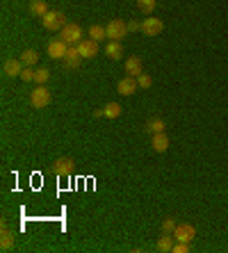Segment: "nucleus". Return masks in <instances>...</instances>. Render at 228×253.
<instances>
[{
  "instance_id": "nucleus-1",
  "label": "nucleus",
  "mask_w": 228,
  "mask_h": 253,
  "mask_svg": "<svg viewBox=\"0 0 228 253\" xmlns=\"http://www.w3.org/2000/svg\"><path fill=\"white\" fill-rule=\"evenodd\" d=\"M51 100H52V93L46 85H37L32 89V93H30V103H32V107H37V110L48 107L51 105Z\"/></svg>"
},
{
  "instance_id": "nucleus-2",
  "label": "nucleus",
  "mask_w": 228,
  "mask_h": 253,
  "mask_svg": "<svg viewBox=\"0 0 228 253\" xmlns=\"http://www.w3.org/2000/svg\"><path fill=\"white\" fill-rule=\"evenodd\" d=\"M41 23H44V27L48 30V32H57V30H62L69 21H66L64 12H55V9H51V12L41 19Z\"/></svg>"
},
{
  "instance_id": "nucleus-3",
  "label": "nucleus",
  "mask_w": 228,
  "mask_h": 253,
  "mask_svg": "<svg viewBox=\"0 0 228 253\" xmlns=\"http://www.w3.org/2000/svg\"><path fill=\"white\" fill-rule=\"evenodd\" d=\"M59 34H62V39H64L69 46H78L80 41L85 39V37H82V27H80L78 23H66V25L59 30Z\"/></svg>"
},
{
  "instance_id": "nucleus-4",
  "label": "nucleus",
  "mask_w": 228,
  "mask_h": 253,
  "mask_svg": "<svg viewBox=\"0 0 228 253\" xmlns=\"http://www.w3.org/2000/svg\"><path fill=\"white\" fill-rule=\"evenodd\" d=\"M105 30H107V39L110 41H121L126 34L130 32V30H128V23H124L121 19H112L110 23L105 25Z\"/></svg>"
},
{
  "instance_id": "nucleus-5",
  "label": "nucleus",
  "mask_w": 228,
  "mask_h": 253,
  "mask_svg": "<svg viewBox=\"0 0 228 253\" xmlns=\"http://www.w3.org/2000/svg\"><path fill=\"white\" fill-rule=\"evenodd\" d=\"M51 169L59 178H69L73 173V169H76V162H73V158H57V160L51 164Z\"/></svg>"
},
{
  "instance_id": "nucleus-6",
  "label": "nucleus",
  "mask_w": 228,
  "mask_h": 253,
  "mask_svg": "<svg viewBox=\"0 0 228 253\" xmlns=\"http://www.w3.org/2000/svg\"><path fill=\"white\" fill-rule=\"evenodd\" d=\"M46 53H48L51 60H64L66 53H69V44L64 39H55L46 46Z\"/></svg>"
},
{
  "instance_id": "nucleus-7",
  "label": "nucleus",
  "mask_w": 228,
  "mask_h": 253,
  "mask_svg": "<svg viewBox=\"0 0 228 253\" xmlns=\"http://www.w3.org/2000/svg\"><path fill=\"white\" fill-rule=\"evenodd\" d=\"M196 237V228L187 221H182V224H176L174 228V240L176 242H192Z\"/></svg>"
},
{
  "instance_id": "nucleus-8",
  "label": "nucleus",
  "mask_w": 228,
  "mask_h": 253,
  "mask_svg": "<svg viewBox=\"0 0 228 253\" xmlns=\"http://www.w3.org/2000/svg\"><path fill=\"white\" fill-rule=\"evenodd\" d=\"M162 30H164V23L160 19H144L142 21V32L146 34V37H160L162 34Z\"/></svg>"
},
{
  "instance_id": "nucleus-9",
  "label": "nucleus",
  "mask_w": 228,
  "mask_h": 253,
  "mask_svg": "<svg viewBox=\"0 0 228 253\" xmlns=\"http://www.w3.org/2000/svg\"><path fill=\"white\" fill-rule=\"evenodd\" d=\"M80 62H82V55H80L78 46H69V53H66V57L62 60L64 69L66 71H76V69L80 67Z\"/></svg>"
},
{
  "instance_id": "nucleus-10",
  "label": "nucleus",
  "mask_w": 228,
  "mask_h": 253,
  "mask_svg": "<svg viewBox=\"0 0 228 253\" xmlns=\"http://www.w3.org/2000/svg\"><path fill=\"white\" fill-rule=\"evenodd\" d=\"M23 62L21 60H14V57H9V60L2 62V73L9 75V78H21V73H23Z\"/></svg>"
},
{
  "instance_id": "nucleus-11",
  "label": "nucleus",
  "mask_w": 228,
  "mask_h": 253,
  "mask_svg": "<svg viewBox=\"0 0 228 253\" xmlns=\"http://www.w3.org/2000/svg\"><path fill=\"white\" fill-rule=\"evenodd\" d=\"M139 89V85H137V78H132V75H126V78H121L117 85V92L121 93V96H132V93Z\"/></svg>"
},
{
  "instance_id": "nucleus-12",
  "label": "nucleus",
  "mask_w": 228,
  "mask_h": 253,
  "mask_svg": "<svg viewBox=\"0 0 228 253\" xmlns=\"http://www.w3.org/2000/svg\"><path fill=\"white\" fill-rule=\"evenodd\" d=\"M78 50H80V55H82V60H94L98 55V41H94V39H82L78 44Z\"/></svg>"
},
{
  "instance_id": "nucleus-13",
  "label": "nucleus",
  "mask_w": 228,
  "mask_h": 253,
  "mask_svg": "<svg viewBox=\"0 0 228 253\" xmlns=\"http://www.w3.org/2000/svg\"><path fill=\"white\" fill-rule=\"evenodd\" d=\"M151 146H153L155 153H167V148H169V137H167L164 133H155V135H153Z\"/></svg>"
},
{
  "instance_id": "nucleus-14",
  "label": "nucleus",
  "mask_w": 228,
  "mask_h": 253,
  "mask_svg": "<svg viewBox=\"0 0 228 253\" xmlns=\"http://www.w3.org/2000/svg\"><path fill=\"white\" fill-rule=\"evenodd\" d=\"M126 73L132 75V78H137V75H142L144 73V64L139 57H128L126 60Z\"/></svg>"
},
{
  "instance_id": "nucleus-15",
  "label": "nucleus",
  "mask_w": 228,
  "mask_h": 253,
  "mask_svg": "<svg viewBox=\"0 0 228 253\" xmlns=\"http://www.w3.org/2000/svg\"><path fill=\"white\" fill-rule=\"evenodd\" d=\"M105 55H107L110 60H121V57H124V44H121V41H110V44L105 46Z\"/></svg>"
},
{
  "instance_id": "nucleus-16",
  "label": "nucleus",
  "mask_w": 228,
  "mask_h": 253,
  "mask_svg": "<svg viewBox=\"0 0 228 253\" xmlns=\"http://www.w3.org/2000/svg\"><path fill=\"white\" fill-rule=\"evenodd\" d=\"M0 249H2V251L14 249V233L5 226V224H2V230H0Z\"/></svg>"
},
{
  "instance_id": "nucleus-17",
  "label": "nucleus",
  "mask_w": 228,
  "mask_h": 253,
  "mask_svg": "<svg viewBox=\"0 0 228 253\" xmlns=\"http://www.w3.org/2000/svg\"><path fill=\"white\" fill-rule=\"evenodd\" d=\"M48 12H51V9H48V2H46V0H32V2H30V14H32V16L44 19Z\"/></svg>"
},
{
  "instance_id": "nucleus-18",
  "label": "nucleus",
  "mask_w": 228,
  "mask_h": 253,
  "mask_svg": "<svg viewBox=\"0 0 228 253\" xmlns=\"http://www.w3.org/2000/svg\"><path fill=\"white\" fill-rule=\"evenodd\" d=\"M21 62H23V67H34L37 62H39V53L34 50V48H27V50H23L19 57Z\"/></svg>"
},
{
  "instance_id": "nucleus-19",
  "label": "nucleus",
  "mask_w": 228,
  "mask_h": 253,
  "mask_svg": "<svg viewBox=\"0 0 228 253\" xmlns=\"http://www.w3.org/2000/svg\"><path fill=\"white\" fill-rule=\"evenodd\" d=\"M174 244H176V240H174V235L162 233V235H160V240H157V251L167 253V251H171V249H174Z\"/></svg>"
},
{
  "instance_id": "nucleus-20",
  "label": "nucleus",
  "mask_w": 228,
  "mask_h": 253,
  "mask_svg": "<svg viewBox=\"0 0 228 253\" xmlns=\"http://www.w3.org/2000/svg\"><path fill=\"white\" fill-rule=\"evenodd\" d=\"M103 112H105V119H119L124 114V107L119 105V103H107L103 107Z\"/></svg>"
},
{
  "instance_id": "nucleus-21",
  "label": "nucleus",
  "mask_w": 228,
  "mask_h": 253,
  "mask_svg": "<svg viewBox=\"0 0 228 253\" xmlns=\"http://www.w3.org/2000/svg\"><path fill=\"white\" fill-rule=\"evenodd\" d=\"M144 128H146L149 133H153V135H155V133H164V128H167V123H164V121L160 119V116H155V119H151V121H149V123H146V126H144Z\"/></svg>"
},
{
  "instance_id": "nucleus-22",
  "label": "nucleus",
  "mask_w": 228,
  "mask_h": 253,
  "mask_svg": "<svg viewBox=\"0 0 228 253\" xmlns=\"http://www.w3.org/2000/svg\"><path fill=\"white\" fill-rule=\"evenodd\" d=\"M105 37H107V30H105L103 25H91V27H89V39L103 41Z\"/></svg>"
},
{
  "instance_id": "nucleus-23",
  "label": "nucleus",
  "mask_w": 228,
  "mask_h": 253,
  "mask_svg": "<svg viewBox=\"0 0 228 253\" xmlns=\"http://www.w3.org/2000/svg\"><path fill=\"white\" fill-rule=\"evenodd\" d=\"M155 5H157V0H137V9L144 14H151L155 9Z\"/></svg>"
},
{
  "instance_id": "nucleus-24",
  "label": "nucleus",
  "mask_w": 228,
  "mask_h": 253,
  "mask_svg": "<svg viewBox=\"0 0 228 253\" xmlns=\"http://www.w3.org/2000/svg\"><path fill=\"white\" fill-rule=\"evenodd\" d=\"M48 78H51V71H48V69H37V75H34V82H37V85H46Z\"/></svg>"
},
{
  "instance_id": "nucleus-25",
  "label": "nucleus",
  "mask_w": 228,
  "mask_h": 253,
  "mask_svg": "<svg viewBox=\"0 0 228 253\" xmlns=\"http://www.w3.org/2000/svg\"><path fill=\"white\" fill-rule=\"evenodd\" d=\"M137 85L142 87V89H151V85H153V78H151L149 73H142V75H137Z\"/></svg>"
},
{
  "instance_id": "nucleus-26",
  "label": "nucleus",
  "mask_w": 228,
  "mask_h": 253,
  "mask_svg": "<svg viewBox=\"0 0 228 253\" xmlns=\"http://www.w3.org/2000/svg\"><path fill=\"white\" fill-rule=\"evenodd\" d=\"M174 228H176V219H174V217H167V219L162 221V233L174 235Z\"/></svg>"
},
{
  "instance_id": "nucleus-27",
  "label": "nucleus",
  "mask_w": 228,
  "mask_h": 253,
  "mask_svg": "<svg viewBox=\"0 0 228 253\" xmlns=\"http://www.w3.org/2000/svg\"><path fill=\"white\" fill-rule=\"evenodd\" d=\"M34 75H37V71H34L32 67H25L23 69V73H21V80L23 82H34Z\"/></svg>"
},
{
  "instance_id": "nucleus-28",
  "label": "nucleus",
  "mask_w": 228,
  "mask_h": 253,
  "mask_svg": "<svg viewBox=\"0 0 228 253\" xmlns=\"http://www.w3.org/2000/svg\"><path fill=\"white\" fill-rule=\"evenodd\" d=\"M171 251L174 253H189V242H176Z\"/></svg>"
},
{
  "instance_id": "nucleus-29",
  "label": "nucleus",
  "mask_w": 228,
  "mask_h": 253,
  "mask_svg": "<svg viewBox=\"0 0 228 253\" xmlns=\"http://www.w3.org/2000/svg\"><path fill=\"white\" fill-rule=\"evenodd\" d=\"M128 30H130V32H139V30H142V23H137V21H130V23H128Z\"/></svg>"
}]
</instances>
